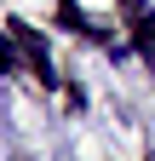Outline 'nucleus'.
<instances>
[{"label":"nucleus","mask_w":155,"mask_h":161,"mask_svg":"<svg viewBox=\"0 0 155 161\" xmlns=\"http://www.w3.org/2000/svg\"><path fill=\"white\" fill-rule=\"evenodd\" d=\"M6 29H12L17 40H23V52H29V64H35V75H40V80H46V86H52V80H57V75H52V52H46V40H40V35H35V29L23 23V17H12V23H6Z\"/></svg>","instance_id":"1"},{"label":"nucleus","mask_w":155,"mask_h":161,"mask_svg":"<svg viewBox=\"0 0 155 161\" xmlns=\"http://www.w3.org/2000/svg\"><path fill=\"white\" fill-rule=\"evenodd\" d=\"M57 17H63L69 29H81V35H92V29H86V17H81V6H75V0H63V6H57Z\"/></svg>","instance_id":"2"},{"label":"nucleus","mask_w":155,"mask_h":161,"mask_svg":"<svg viewBox=\"0 0 155 161\" xmlns=\"http://www.w3.org/2000/svg\"><path fill=\"white\" fill-rule=\"evenodd\" d=\"M138 46L155 58V17H138Z\"/></svg>","instance_id":"3"}]
</instances>
